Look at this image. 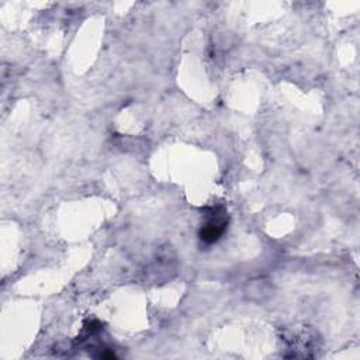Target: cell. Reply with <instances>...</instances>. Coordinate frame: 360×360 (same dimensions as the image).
I'll return each mask as SVG.
<instances>
[{
  "mask_svg": "<svg viewBox=\"0 0 360 360\" xmlns=\"http://www.w3.org/2000/svg\"><path fill=\"white\" fill-rule=\"evenodd\" d=\"M225 229H226V219H225L224 210L214 208L211 212V218L200 231V238L207 243H212L222 236Z\"/></svg>",
  "mask_w": 360,
  "mask_h": 360,
  "instance_id": "6da1fadb",
  "label": "cell"
}]
</instances>
